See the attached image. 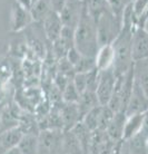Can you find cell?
Returning <instances> with one entry per match:
<instances>
[{"label": "cell", "mask_w": 148, "mask_h": 154, "mask_svg": "<svg viewBox=\"0 0 148 154\" xmlns=\"http://www.w3.org/2000/svg\"><path fill=\"white\" fill-rule=\"evenodd\" d=\"M75 47L87 57H96L99 49L97 23L88 11L86 1L84 2L83 14L75 29Z\"/></svg>", "instance_id": "obj_1"}, {"label": "cell", "mask_w": 148, "mask_h": 154, "mask_svg": "<svg viewBox=\"0 0 148 154\" xmlns=\"http://www.w3.org/2000/svg\"><path fill=\"white\" fill-rule=\"evenodd\" d=\"M96 23H97L99 46L113 44L122 31V19L115 16L110 9L99 16V18L96 20Z\"/></svg>", "instance_id": "obj_2"}, {"label": "cell", "mask_w": 148, "mask_h": 154, "mask_svg": "<svg viewBox=\"0 0 148 154\" xmlns=\"http://www.w3.org/2000/svg\"><path fill=\"white\" fill-rule=\"evenodd\" d=\"M38 153H59L62 152L64 130L44 128L38 133Z\"/></svg>", "instance_id": "obj_3"}, {"label": "cell", "mask_w": 148, "mask_h": 154, "mask_svg": "<svg viewBox=\"0 0 148 154\" xmlns=\"http://www.w3.org/2000/svg\"><path fill=\"white\" fill-rule=\"evenodd\" d=\"M116 82H117V75L115 73L114 68L99 70V82L96 89V94L100 105H107L109 103L116 86Z\"/></svg>", "instance_id": "obj_4"}, {"label": "cell", "mask_w": 148, "mask_h": 154, "mask_svg": "<svg viewBox=\"0 0 148 154\" xmlns=\"http://www.w3.org/2000/svg\"><path fill=\"white\" fill-rule=\"evenodd\" d=\"M85 0H67V2L59 12L64 26H68L76 29L77 25L83 14Z\"/></svg>", "instance_id": "obj_5"}, {"label": "cell", "mask_w": 148, "mask_h": 154, "mask_svg": "<svg viewBox=\"0 0 148 154\" xmlns=\"http://www.w3.org/2000/svg\"><path fill=\"white\" fill-rule=\"evenodd\" d=\"M131 53L134 62L148 58V31L144 27L137 26L134 30Z\"/></svg>", "instance_id": "obj_6"}, {"label": "cell", "mask_w": 148, "mask_h": 154, "mask_svg": "<svg viewBox=\"0 0 148 154\" xmlns=\"http://www.w3.org/2000/svg\"><path fill=\"white\" fill-rule=\"evenodd\" d=\"M146 111H148V97L135 79L133 92L126 107V114L130 115L135 113H144Z\"/></svg>", "instance_id": "obj_7"}, {"label": "cell", "mask_w": 148, "mask_h": 154, "mask_svg": "<svg viewBox=\"0 0 148 154\" xmlns=\"http://www.w3.org/2000/svg\"><path fill=\"white\" fill-rule=\"evenodd\" d=\"M44 26V31H45L46 38L48 39L50 42H55L59 38L61 34L64 23L61 21V18L57 11H51L49 15L46 17V19L42 21Z\"/></svg>", "instance_id": "obj_8"}, {"label": "cell", "mask_w": 148, "mask_h": 154, "mask_svg": "<svg viewBox=\"0 0 148 154\" xmlns=\"http://www.w3.org/2000/svg\"><path fill=\"white\" fill-rule=\"evenodd\" d=\"M126 117H127L126 112H122V111L116 112L114 114V116H113V119H110L108 126H107V134L115 143L122 142V135H124V126H125Z\"/></svg>", "instance_id": "obj_9"}, {"label": "cell", "mask_w": 148, "mask_h": 154, "mask_svg": "<svg viewBox=\"0 0 148 154\" xmlns=\"http://www.w3.org/2000/svg\"><path fill=\"white\" fill-rule=\"evenodd\" d=\"M61 117L64 122V131L71 130L78 122L81 121L79 108L77 103H67L64 102V105L60 107Z\"/></svg>", "instance_id": "obj_10"}, {"label": "cell", "mask_w": 148, "mask_h": 154, "mask_svg": "<svg viewBox=\"0 0 148 154\" xmlns=\"http://www.w3.org/2000/svg\"><path fill=\"white\" fill-rule=\"evenodd\" d=\"M34 21L30 10L23 7L19 2L15 4L12 8V29L15 31L21 30Z\"/></svg>", "instance_id": "obj_11"}, {"label": "cell", "mask_w": 148, "mask_h": 154, "mask_svg": "<svg viewBox=\"0 0 148 154\" xmlns=\"http://www.w3.org/2000/svg\"><path fill=\"white\" fill-rule=\"evenodd\" d=\"M96 67L99 70H106L113 68L115 62V50L113 44H107L99 47L95 57Z\"/></svg>", "instance_id": "obj_12"}, {"label": "cell", "mask_w": 148, "mask_h": 154, "mask_svg": "<svg viewBox=\"0 0 148 154\" xmlns=\"http://www.w3.org/2000/svg\"><path fill=\"white\" fill-rule=\"evenodd\" d=\"M144 113H135L127 115L124 126V135H122V141L129 140L138 133H140L141 127H143V121H144Z\"/></svg>", "instance_id": "obj_13"}, {"label": "cell", "mask_w": 148, "mask_h": 154, "mask_svg": "<svg viewBox=\"0 0 148 154\" xmlns=\"http://www.w3.org/2000/svg\"><path fill=\"white\" fill-rule=\"evenodd\" d=\"M23 136V132L21 128L12 127V128H9V130L1 132V134H0V144H1L2 150H5V152H8L12 147L18 146V144H19Z\"/></svg>", "instance_id": "obj_14"}, {"label": "cell", "mask_w": 148, "mask_h": 154, "mask_svg": "<svg viewBox=\"0 0 148 154\" xmlns=\"http://www.w3.org/2000/svg\"><path fill=\"white\" fill-rule=\"evenodd\" d=\"M77 104H78L80 116H81V119H84V116L86 115L89 111H91L92 108L99 106L100 103H99V100H98V97H97L96 92H92V91H86V92L81 93L80 98Z\"/></svg>", "instance_id": "obj_15"}, {"label": "cell", "mask_w": 148, "mask_h": 154, "mask_svg": "<svg viewBox=\"0 0 148 154\" xmlns=\"http://www.w3.org/2000/svg\"><path fill=\"white\" fill-rule=\"evenodd\" d=\"M72 132L76 134L77 139L79 140L80 145L83 147V151L85 152H90L91 146V139H92V131L89 130L86 124L80 121L71 128Z\"/></svg>", "instance_id": "obj_16"}, {"label": "cell", "mask_w": 148, "mask_h": 154, "mask_svg": "<svg viewBox=\"0 0 148 154\" xmlns=\"http://www.w3.org/2000/svg\"><path fill=\"white\" fill-rule=\"evenodd\" d=\"M29 10H30L34 21L42 23L53 9H51L49 0H37L31 5Z\"/></svg>", "instance_id": "obj_17"}, {"label": "cell", "mask_w": 148, "mask_h": 154, "mask_svg": "<svg viewBox=\"0 0 148 154\" xmlns=\"http://www.w3.org/2000/svg\"><path fill=\"white\" fill-rule=\"evenodd\" d=\"M62 152L65 153H84L80 145L79 140L72 130L64 131V141H62Z\"/></svg>", "instance_id": "obj_18"}, {"label": "cell", "mask_w": 148, "mask_h": 154, "mask_svg": "<svg viewBox=\"0 0 148 154\" xmlns=\"http://www.w3.org/2000/svg\"><path fill=\"white\" fill-rule=\"evenodd\" d=\"M38 134L29 133V134H23V136L20 140L18 147L21 153L31 154V153H38Z\"/></svg>", "instance_id": "obj_19"}, {"label": "cell", "mask_w": 148, "mask_h": 154, "mask_svg": "<svg viewBox=\"0 0 148 154\" xmlns=\"http://www.w3.org/2000/svg\"><path fill=\"white\" fill-rule=\"evenodd\" d=\"M100 114H101V105H99L97 107L92 108L91 111L84 116V119H81L86 126L94 132L99 128V123H100Z\"/></svg>", "instance_id": "obj_20"}, {"label": "cell", "mask_w": 148, "mask_h": 154, "mask_svg": "<svg viewBox=\"0 0 148 154\" xmlns=\"http://www.w3.org/2000/svg\"><path fill=\"white\" fill-rule=\"evenodd\" d=\"M87 5L88 11L90 12V15L94 17V19L97 20L99 16L104 12L110 9L106 0H85Z\"/></svg>", "instance_id": "obj_21"}, {"label": "cell", "mask_w": 148, "mask_h": 154, "mask_svg": "<svg viewBox=\"0 0 148 154\" xmlns=\"http://www.w3.org/2000/svg\"><path fill=\"white\" fill-rule=\"evenodd\" d=\"M80 92L77 89L74 81H70L62 91V100L67 103H78L80 98Z\"/></svg>", "instance_id": "obj_22"}, {"label": "cell", "mask_w": 148, "mask_h": 154, "mask_svg": "<svg viewBox=\"0 0 148 154\" xmlns=\"http://www.w3.org/2000/svg\"><path fill=\"white\" fill-rule=\"evenodd\" d=\"M110 10L114 12L115 16H117L119 19H122L124 11L128 5L133 2V0H106Z\"/></svg>", "instance_id": "obj_23"}, {"label": "cell", "mask_w": 148, "mask_h": 154, "mask_svg": "<svg viewBox=\"0 0 148 154\" xmlns=\"http://www.w3.org/2000/svg\"><path fill=\"white\" fill-rule=\"evenodd\" d=\"M72 81L76 85L77 89L81 93L87 91V85H88V73H76L75 76L72 78Z\"/></svg>", "instance_id": "obj_24"}, {"label": "cell", "mask_w": 148, "mask_h": 154, "mask_svg": "<svg viewBox=\"0 0 148 154\" xmlns=\"http://www.w3.org/2000/svg\"><path fill=\"white\" fill-rule=\"evenodd\" d=\"M133 7L135 16H136V19H138L148 9V0H134Z\"/></svg>", "instance_id": "obj_25"}, {"label": "cell", "mask_w": 148, "mask_h": 154, "mask_svg": "<svg viewBox=\"0 0 148 154\" xmlns=\"http://www.w3.org/2000/svg\"><path fill=\"white\" fill-rule=\"evenodd\" d=\"M83 56H84V55L81 54L79 50L74 46V47H71V48L69 49L68 54H67V56H66V57H67V59H68L69 62L74 65V67H75V66L79 63V60L81 59V57H83Z\"/></svg>", "instance_id": "obj_26"}, {"label": "cell", "mask_w": 148, "mask_h": 154, "mask_svg": "<svg viewBox=\"0 0 148 154\" xmlns=\"http://www.w3.org/2000/svg\"><path fill=\"white\" fill-rule=\"evenodd\" d=\"M51 9L53 11H57L58 14L62 10V8L65 7V5L67 2V0H49Z\"/></svg>", "instance_id": "obj_27"}, {"label": "cell", "mask_w": 148, "mask_h": 154, "mask_svg": "<svg viewBox=\"0 0 148 154\" xmlns=\"http://www.w3.org/2000/svg\"><path fill=\"white\" fill-rule=\"evenodd\" d=\"M1 150H2V147H1V144H0V152H1Z\"/></svg>", "instance_id": "obj_28"}, {"label": "cell", "mask_w": 148, "mask_h": 154, "mask_svg": "<svg viewBox=\"0 0 148 154\" xmlns=\"http://www.w3.org/2000/svg\"><path fill=\"white\" fill-rule=\"evenodd\" d=\"M31 1H32V4H34L35 1H37V0H31Z\"/></svg>", "instance_id": "obj_29"}, {"label": "cell", "mask_w": 148, "mask_h": 154, "mask_svg": "<svg viewBox=\"0 0 148 154\" xmlns=\"http://www.w3.org/2000/svg\"><path fill=\"white\" fill-rule=\"evenodd\" d=\"M133 1H134V0H133Z\"/></svg>", "instance_id": "obj_30"}]
</instances>
